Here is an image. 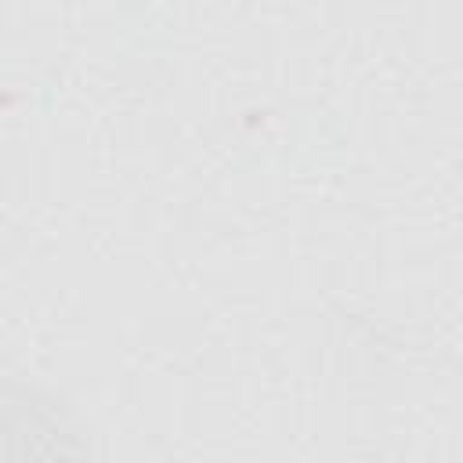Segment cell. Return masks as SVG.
<instances>
[{
  "instance_id": "6da1fadb",
  "label": "cell",
  "mask_w": 463,
  "mask_h": 463,
  "mask_svg": "<svg viewBox=\"0 0 463 463\" xmlns=\"http://www.w3.org/2000/svg\"><path fill=\"white\" fill-rule=\"evenodd\" d=\"M0 463H94V445L61 394L0 376Z\"/></svg>"
}]
</instances>
